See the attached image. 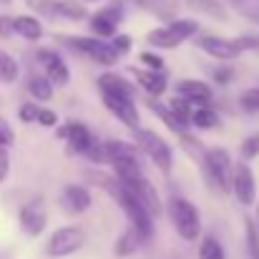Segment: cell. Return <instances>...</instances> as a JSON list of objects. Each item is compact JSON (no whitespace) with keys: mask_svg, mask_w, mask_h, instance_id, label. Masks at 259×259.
Returning a JSON list of instances; mask_svg holds the SVG:
<instances>
[{"mask_svg":"<svg viewBox=\"0 0 259 259\" xmlns=\"http://www.w3.org/2000/svg\"><path fill=\"white\" fill-rule=\"evenodd\" d=\"M56 136L68 144V154H78V156H86L88 149L98 141L91 134V128H88L86 123H81V121H68V123L58 126L56 128Z\"/></svg>","mask_w":259,"mask_h":259,"instance_id":"cell-13","label":"cell"},{"mask_svg":"<svg viewBox=\"0 0 259 259\" xmlns=\"http://www.w3.org/2000/svg\"><path fill=\"white\" fill-rule=\"evenodd\" d=\"M239 159L242 161H254V159H259V131L257 134H249L239 144Z\"/></svg>","mask_w":259,"mask_h":259,"instance_id":"cell-28","label":"cell"},{"mask_svg":"<svg viewBox=\"0 0 259 259\" xmlns=\"http://www.w3.org/2000/svg\"><path fill=\"white\" fill-rule=\"evenodd\" d=\"M239 106H242V111H247V113H259V88L257 86L244 88V91L239 93Z\"/></svg>","mask_w":259,"mask_h":259,"instance_id":"cell-29","label":"cell"},{"mask_svg":"<svg viewBox=\"0 0 259 259\" xmlns=\"http://www.w3.org/2000/svg\"><path fill=\"white\" fill-rule=\"evenodd\" d=\"M8 171H10V156H8V149L0 146V184L5 181Z\"/></svg>","mask_w":259,"mask_h":259,"instance_id":"cell-36","label":"cell"},{"mask_svg":"<svg viewBox=\"0 0 259 259\" xmlns=\"http://www.w3.org/2000/svg\"><path fill=\"white\" fill-rule=\"evenodd\" d=\"M174 96L186 101L191 108L196 106H211L214 101V88L206 81H196V78H181L174 83Z\"/></svg>","mask_w":259,"mask_h":259,"instance_id":"cell-16","label":"cell"},{"mask_svg":"<svg viewBox=\"0 0 259 259\" xmlns=\"http://www.w3.org/2000/svg\"><path fill=\"white\" fill-rule=\"evenodd\" d=\"M58 204H61V209H63L66 214L78 217V214H83V211L91 209L93 196H91V191H88L83 184H66V186L61 189Z\"/></svg>","mask_w":259,"mask_h":259,"instance_id":"cell-17","label":"cell"},{"mask_svg":"<svg viewBox=\"0 0 259 259\" xmlns=\"http://www.w3.org/2000/svg\"><path fill=\"white\" fill-rule=\"evenodd\" d=\"M68 51H73L76 56L86 58L88 63L93 66H103V68H111L121 61V56L111 48L108 40H101V38H93V35H61L58 38Z\"/></svg>","mask_w":259,"mask_h":259,"instance_id":"cell-2","label":"cell"},{"mask_svg":"<svg viewBox=\"0 0 259 259\" xmlns=\"http://www.w3.org/2000/svg\"><path fill=\"white\" fill-rule=\"evenodd\" d=\"M257 222H259V201H257Z\"/></svg>","mask_w":259,"mask_h":259,"instance_id":"cell-40","label":"cell"},{"mask_svg":"<svg viewBox=\"0 0 259 259\" xmlns=\"http://www.w3.org/2000/svg\"><path fill=\"white\" fill-rule=\"evenodd\" d=\"M18 224H20V232H23L25 237H30V239H35V237L43 234V229H46V224H48V217H46V209H43L40 199L28 201V204L20 209Z\"/></svg>","mask_w":259,"mask_h":259,"instance_id":"cell-18","label":"cell"},{"mask_svg":"<svg viewBox=\"0 0 259 259\" xmlns=\"http://www.w3.org/2000/svg\"><path fill=\"white\" fill-rule=\"evenodd\" d=\"M28 93L35 98V101H40V103H46V101H51V96H53V83L46 78V76H30L28 78Z\"/></svg>","mask_w":259,"mask_h":259,"instance_id":"cell-24","label":"cell"},{"mask_svg":"<svg viewBox=\"0 0 259 259\" xmlns=\"http://www.w3.org/2000/svg\"><path fill=\"white\" fill-rule=\"evenodd\" d=\"M78 3H98V0H78Z\"/></svg>","mask_w":259,"mask_h":259,"instance_id":"cell-39","label":"cell"},{"mask_svg":"<svg viewBox=\"0 0 259 259\" xmlns=\"http://www.w3.org/2000/svg\"><path fill=\"white\" fill-rule=\"evenodd\" d=\"M86 229L78 227V224H66V227H58L48 242H46V257L51 259H66L76 252H81L86 247Z\"/></svg>","mask_w":259,"mask_h":259,"instance_id":"cell-9","label":"cell"},{"mask_svg":"<svg viewBox=\"0 0 259 259\" xmlns=\"http://www.w3.org/2000/svg\"><path fill=\"white\" fill-rule=\"evenodd\" d=\"M35 58H38V63L43 66V76L53 83V88H66L71 83V68H68V63L56 53V51H51V48H38L35 51Z\"/></svg>","mask_w":259,"mask_h":259,"instance_id":"cell-14","label":"cell"},{"mask_svg":"<svg viewBox=\"0 0 259 259\" xmlns=\"http://www.w3.org/2000/svg\"><path fill=\"white\" fill-rule=\"evenodd\" d=\"M96 88L101 93V101L106 106V111L111 116H116L126 128L136 131L141 126V116H139V106H136V86L128 83L123 76L106 71L96 78Z\"/></svg>","mask_w":259,"mask_h":259,"instance_id":"cell-1","label":"cell"},{"mask_svg":"<svg viewBox=\"0 0 259 259\" xmlns=\"http://www.w3.org/2000/svg\"><path fill=\"white\" fill-rule=\"evenodd\" d=\"M199 259H227V252H224V247L217 237L206 234L199 242Z\"/></svg>","mask_w":259,"mask_h":259,"instance_id":"cell-26","label":"cell"},{"mask_svg":"<svg viewBox=\"0 0 259 259\" xmlns=\"http://www.w3.org/2000/svg\"><path fill=\"white\" fill-rule=\"evenodd\" d=\"M35 123L43 126V128H56V126H58V113H56L53 108H43V106H40Z\"/></svg>","mask_w":259,"mask_h":259,"instance_id":"cell-32","label":"cell"},{"mask_svg":"<svg viewBox=\"0 0 259 259\" xmlns=\"http://www.w3.org/2000/svg\"><path fill=\"white\" fill-rule=\"evenodd\" d=\"M15 144V131L10 128V123L5 118H0V146H13Z\"/></svg>","mask_w":259,"mask_h":259,"instance_id":"cell-34","label":"cell"},{"mask_svg":"<svg viewBox=\"0 0 259 259\" xmlns=\"http://www.w3.org/2000/svg\"><path fill=\"white\" fill-rule=\"evenodd\" d=\"M166 214L171 219L174 232L184 242H196L201 237V211L186 196H171L166 201Z\"/></svg>","mask_w":259,"mask_h":259,"instance_id":"cell-5","label":"cell"},{"mask_svg":"<svg viewBox=\"0 0 259 259\" xmlns=\"http://www.w3.org/2000/svg\"><path fill=\"white\" fill-rule=\"evenodd\" d=\"M0 3H8V0H0Z\"/></svg>","mask_w":259,"mask_h":259,"instance_id":"cell-41","label":"cell"},{"mask_svg":"<svg viewBox=\"0 0 259 259\" xmlns=\"http://www.w3.org/2000/svg\"><path fill=\"white\" fill-rule=\"evenodd\" d=\"M232 154L222 146H211L204 151L201 161H199V169L204 174L206 184L222 194H229V181H232Z\"/></svg>","mask_w":259,"mask_h":259,"instance_id":"cell-7","label":"cell"},{"mask_svg":"<svg viewBox=\"0 0 259 259\" xmlns=\"http://www.w3.org/2000/svg\"><path fill=\"white\" fill-rule=\"evenodd\" d=\"M194 46L217 58V61H237L244 51H249V40L247 35H239V38H224V35H214V33H199L194 38Z\"/></svg>","mask_w":259,"mask_h":259,"instance_id":"cell-8","label":"cell"},{"mask_svg":"<svg viewBox=\"0 0 259 259\" xmlns=\"http://www.w3.org/2000/svg\"><path fill=\"white\" fill-rule=\"evenodd\" d=\"M199 35V20L194 18H174L169 23L154 28L149 35H146V43L151 48H159V51H171L179 48L181 43L191 40Z\"/></svg>","mask_w":259,"mask_h":259,"instance_id":"cell-4","label":"cell"},{"mask_svg":"<svg viewBox=\"0 0 259 259\" xmlns=\"http://www.w3.org/2000/svg\"><path fill=\"white\" fill-rule=\"evenodd\" d=\"M108 43H111V48H113V51H116L121 58H123V56L131 51V35H126V33H116V35H113Z\"/></svg>","mask_w":259,"mask_h":259,"instance_id":"cell-31","label":"cell"},{"mask_svg":"<svg viewBox=\"0 0 259 259\" xmlns=\"http://www.w3.org/2000/svg\"><path fill=\"white\" fill-rule=\"evenodd\" d=\"M189 126H194L199 131H211V128L219 126V113L211 106H196V108H191Z\"/></svg>","mask_w":259,"mask_h":259,"instance_id":"cell-23","label":"cell"},{"mask_svg":"<svg viewBox=\"0 0 259 259\" xmlns=\"http://www.w3.org/2000/svg\"><path fill=\"white\" fill-rule=\"evenodd\" d=\"M123 15H126V3L123 0H108L103 8H98L96 13H91L86 18L91 35L101 38V40H111L118 33V25L123 23Z\"/></svg>","mask_w":259,"mask_h":259,"instance_id":"cell-10","label":"cell"},{"mask_svg":"<svg viewBox=\"0 0 259 259\" xmlns=\"http://www.w3.org/2000/svg\"><path fill=\"white\" fill-rule=\"evenodd\" d=\"M25 5L35 13V18L48 20H86L88 10L78 0H25Z\"/></svg>","mask_w":259,"mask_h":259,"instance_id":"cell-11","label":"cell"},{"mask_svg":"<svg viewBox=\"0 0 259 259\" xmlns=\"http://www.w3.org/2000/svg\"><path fill=\"white\" fill-rule=\"evenodd\" d=\"M244 239H247V254L249 259H259V224L257 219H244Z\"/></svg>","mask_w":259,"mask_h":259,"instance_id":"cell-27","label":"cell"},{"mask_svg":"<svg viewBox=\"0 0 259 259\" xmlns=\"http://www.w3.org/2000/svg\"><path fill=\"white\" fill-rule=\"evenodd\" d=\"M13 30H15V35H20L28 43H38L46 35L43 20L35 18V15H15L13 18Z\"/></svg>","mask_w":259,"mask_h":259,"instance_id":"cell-20","label":"cell"},{"mask_svg":"<svg viewBox=\"0 0 259 259\" xmlns=\"http://www.w3.org/2000/svg\"><path fill=\"white\" fill-rule=\"evenodd\" d=\"M126 189H131L134 191V196L146 206V211L154 217V219H159L161 217V211H164V204H161V196H159V191H156V186L149 181V176L146 174H139V176H134V179H128V181H121Z\"/></svg>","mask_w":259,"mask_h":259,"instance_id":"cell-15","label":"cell"},{"mask_svg":"<svg viewBox=\"0 0 259 259\" xmlns=\"http://www.w3.org/2000/svg\"><path fill=\"white\" fill-rule=\"evenodd\" d=\"M13 35H15V30H13V15H0V40H8Z\"/></svg>","mask_w":259,"mask_h":259,"instance_id":"cell-35","label":"cell"},{"mask_svg":"<svg viewBox=\"0 0 259 259\" xmlns=\"http://www.w3.org/2000/svg\"><path fill=\"white\" fill-rule=\"evenodd\" d=\"M38 111H40V106H38V103H23V106L18 108V118H20L23 123H35Z\"/></svg>","mask_w":259,"mask_h":259,"instance_id":"cell-33","label":"cell"},{"mask_svg":"<svg viewBox=\"0 0 259 259\" xmlns=\"http://www.w3.org/2000/svg\"><path fill=\"white\" fill-rule=\"evenodd\" d=\"M139 3H141L144 8H149V10H154V13H156V10L161 13V5H159V3H166V5H169V0H139Z\"/></svg>","mask_w":259,"mask_h":259,"instance_id":"cell-38","label":"cell"},{"mask_svg":"<svg viewBox=\"0 0 259 259\" xmlns=\"http://www.w3.org/2000/svg\"><path fill=\"white\" fill-rule=\"evenodd\" d=\"M146 108H149V111H154V113L161 118V123H166V128L174 131L176 136H181V134H186V131H189V126H186V123L174 113L171 108H169V103H161L159 98H149V96H146Z\"/></svg>","mask_w":259,"mask_h":259,"instance_id":"cell-21","label":"cell"},{"mask_svg":"<svg viewBox=\"0 0 259 259\" xmlns=\"http://www.w3.org/2000/svg\"><path fill=\"white\" fill-rule=\"evenodd\" d=\"M229 194L242 204V206H254L257 201V176L247 161H234L232 164V181H229Z\"/></svg>","mask_w":259,"mask_h":259,"instance_id":"cell-12","label":"cell"},{"mask_svg":"<svg viewBox=\"0 0 259 259\" xmlns=\"http://www.w3.org/2000/svg\"><path fill=\"white\" fill-rule=\"evenodd\" d=\"M103 151H106V164L113 169V176L118 181H128V179L144 174L139 149L131 141H121V139L103 141Z\"/></svg>","mask_w":259,"mask_h":259,"instance_id":"cell-3","label":"cell"},{"mask_svg":"<svg viewBox=\"0 0 259 259\" xmlns=\"http://www.w3.org/2000/svg\"><path fill=\"white\" fill-rule=\"evenodd\" d=\"M144 244H149L134 227H126L123 229V234L116 239V244H113V254L116 257H121V259H126V257H131V254H136Z\"/></svg>","mask_w":259,"mask_h":259,"instance_id":"cell-22","label":"cell"},{"mask_svg":"<svg viewBox=\"0 0 259 259\" xmlns=\"http://www.w3.org/2000/svg\"><path fill=\"white\" fill-rule=\"evenodd\" d=\"M232 73H234L232 68H217V71H214V81L222 83V86H227V83L232 81Z\"/></svg>","mask_w":259,"mask_h":259,"instance_id":"cell-37","label":"cell"},{"mask_svg":"<svg viewBox=\"0 0 259 259\" xmlns=\"http://www.w3.org/2000/svg\"><path fill=\"white\" fill-rule=\"evenodd\" d=\"M128 73L134 76V86H139L149 98H161L169 88V78L164 71H149V68H128Z\"/></svg>","mask_w":259,"mask_h":259,"instance_id":"cell-19","label":"cell"},{"mask_svg":"<svg viewBox=\"0 0 259 259\" xmlns=\"http://www.w3.org/2000/svg\"><path fill=\"white\" fill-rule=\"evenodd\" d=\"M156 169L161 174H169L174 171V149L171 144L164 139V136H159L156 131H151V128H136L134 131V141H131Z\"/></svg>","mask_w":259,"mask_h":259,"instance_id":"cell-6","label":"cell"},{"mask_svg":"<svg viewBox=\"0 0 259 259\" xmlns=\"http://www.w3.org/2000/svg\"><path fill=\"white\" fill-rule=\"evenodd\" d=\"M139 61H141V66L149 68V71H164V66H166V61H164L159 53H154V51H141V53H139Z\"/></svg>","mask_w":259,"mask_h":259,"instance_id":"cell-30","label":"cell"},{"mask_svg":"<svg viewBox=\"0 0 259 259\" xmlns=\"http://www.w3.org/2000/svg\"><path fill=\"white\" fill-rule=\"evenodd\" d=\"M18 73H20V66L18 61L0 48V83H15L18 81Z\"/></svg>","mask_w":259,"mask_h":259,"instance_id":"cell-25","label":"cell"}]
</instances>
